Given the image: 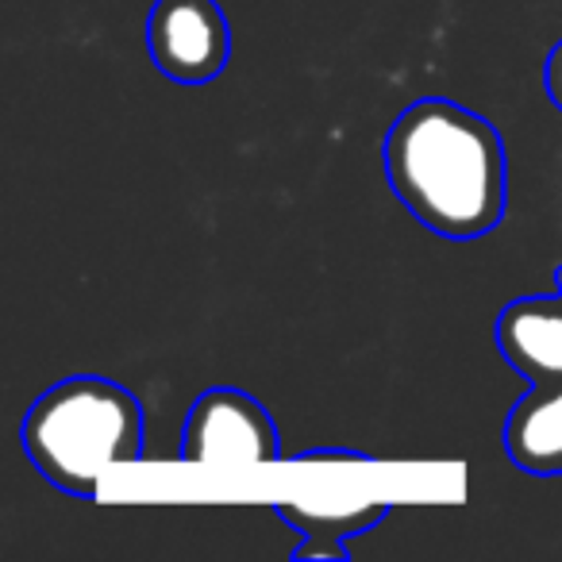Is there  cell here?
<instances>
[{
    "label": "cell",
    "mask_w": 562,
    "mask_h": 562,
    "mask_svg": "<svg viewBox=\"0 0 562 562\" xmlns=\"http://www.w3.org/2000/svg\"><path fill=\"white\" fill-rule=\"evenodd\" d=\"M385 178L416 224L467 243L501 227L508 204V158L501 132L477 112L424 97L385 135Z\"/></svg>",
    "instance_id": "1"
},
{
    "label": "cell",
    "mask_w": 562,
    "mask_h": 562,
    "mask_svg": "<svg viewBox=\"0 0 562 562\" xmlns=\"http://www.w3.org/2000/svg\"><path fill=\"white\" fill-rule=\"evenodd\" d=\"M20 443L50 485L97 497L112 467L143 459V405L101 374L63 378L27 408Z\"/></svg>",
    "instance_id": "2"
},
{
    "label": "cell",
    "mask_w": 562,
    "mask_h": 562,
    "mask_svg": "<svg viewBox=\"0 0 562 562\" xmlns=\"http://www.w3.org/2000/svg\"><path fill=\"white\" fill-rule=\"evenodd\" d=\"M181 462L201 467H262L281 459L278 424L262 401L243 390H209L193 401L181 428Z\"/></svg>",
    "instance_id": "3"
},
{
    "label": "cell",
    "mask_w": 562,
    "mask_h": 562,
    "mask_svg": "<svg viewBox=\"0 0 562 562\" xmlns=\"http://www.w3.org/2000/svg\"><path fill=\"white\" fill-rule=\"evenodd\" d=\"M147 50L162 78L209 86L227 70L232 27L216 0H155L147 16Z\"/></svg>",
    "instance_id": "4"
},
{
    "label": "cell",
    "mask_w": 562,
    "mask_h": 562,
    "mask_svg": "<svg viewBox=\"0 0 562 562\" xmlns=\"http://www.w3.org/2000/svg\"><path fill=\"white\" fill-rule=\"evenodd\" d=\"M497 347L508 367L531 385L562 378V293L520 297L501 308Z\"/></svg>",
    "instance_id": "5"
},
{
    "label": "cell",
    "mask_w": 562,
    "mask_h": 562,
    "mask_svg": "<svg viewBox=\"0 0 562 562\" xmlns=\"http://www.w3.org/2000/svg\"><path fill=\"white\" fill-rule=\"evenodd\" d=\"M505 451L524 474H562V378L531 385L516 401L505 420Z\"/></svg>",
    "instance_id": "6"
},
{
    "label": "cell",
    "mask_w": 562,
    "mask_h": 562,
    "mask_svg": "<svg viewBox=\"0 0 562 562\" xmlns=\"http://www.w3.org/2000/svg\"><path fill=\"white\" fill-rule=\"evenodd\" d=\"M390 505L385 501H370L362 508H347V513H328V508H308V505H290V501H278L273 516L290 524L301 536H316V539H355L374 531L385 520Z\"/></svg>",
    "instance_id": "7"
},
{
    "label": "cell",
    "mask_w": 562,
    "mask_h": 562,
    "mask_svg": "<svg viewBox=\"0 0 562 562\" xmlns=\"http://www.w3.org/2000/svg\"><path fill=\"white\" fill-rule=\"evenodd\" d=\"M316 562V559H351V539H316L301 536V543L293 547V562Z\"/></svg>",
    "instance_id": "8"
},
{
    "label": "cell",
    "mask_w": 562,
    "mask_h": 562,
    "mask_svg": "<svg viewBox=\"0 0 562 562\" xmlns=\"http://www.w3.org/2000/svg\"><path fill=\"white\" fill-rule=\"evenodd\" d=\"M293 462H374V454L347 451V447H313V451H297Z\"/></svg>",
    "instance_id": "9"
},
{
    "label": "cell",
    "mask_w": 562,
    "mask_h": 562,
    "mask_svg": "<svg viewBox=\"0 0 562 562\" xmlns=\"http://www.w3.org/2000/svg\"><path fill=\"white\" fill-rule=\"evenodd\" d=\"M543 89L547 97H551V104L562 112V40L551 47V55H547L543 63Z\"/></svg>",
    "instance_id": "10"
},
{
    "label": "cell",
    "mask_w": 562,
    "mask_h": 562,
    "mask_svg": "<svg viewBox=\"0 0 562 562\" xmlns=\"http://www.w3.org/2000/svg\"><path fill=\"white\" fill-rule=\"evenodd\" d=\"M554 281H559V293H562V266H559V270H554Z\"/></svg>",
    "instance_id": "11"
}]
</instances>
